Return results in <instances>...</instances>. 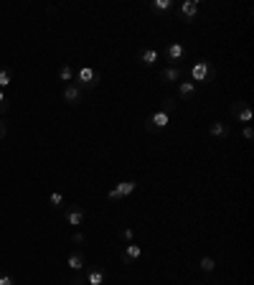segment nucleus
I'll use <instances>...</instances> for the list:
<instances>
[{
  "instance_id": "nucleus-1",
  "label": "nucleus",
  "mask_w": 254,
  "mask_h": 285,
  "mask_svg": "<svg viewBox=\"0 0 254 285\" xmlns=\"http://www.w3.org/2000/svg\"><path fill=\"white\" fill-rule=\"evenodd\" d=\"M213 67H211V61L208 59H198L193 67H191V82L193 84H208L211 79H213Z\"/></svg>"
},
{
  "instance_id": "nucleus-2",
  "label": "nucleus",
  "mask_w": 254,
  "mask_h": 285,
  "mask_svg": "<svg viewBox=\"0 0 254 285\" xmlns=\"http://www.w3.org/2000/svg\"><path fill=\"white\" fill-rule=\"evenodd\" d=\"M99 72L94 69V67H82L77 74H74V84L79 87V89H94L97 84H99Z\"/></svg>"
},
{
  "instance_id": "nucleus-3",
  "label": "nucleus",
  "mask_w": 254,
  "mask_h": 285,
  "mask_svg": "<svg viewBox=\"0 0 254 285\" xmlns=\"http://www.w3.org/2000/svg\"><path fill=\"white\" fill-rule=\"evenodd\" d=\"M183 59H186V46L180 41H173V44L165 46V61H168V67H178V61H183Z\"/></svg>"
},
{
  "instance_id": "nucleus-4",
  "label": "nucleus",
  "mask_w": 254,
  "mask_h": 285,
  "mask_svg": "<svg viewBox=\"0 0 254 285\" xmlns=\"http://www.w3.org/2000/svg\"><path fill=\"white\" fill-rule=\"evenodd\" d=\"M137 188V181H132V178H127V181H120L110 194H107V199L110 201H117V199H125V196H130L132 191Z\"/></svg>"
},
{
  "instance_id": "nucleus-5",
  "label": "nucleus",
  "mask_w": 254,
  "mask_h": 285,
  "mask_svg": "<svg viewBox=\"0 0 254 285\" xmlns=\"http://www.w3.org/2000/svg\"><path fill=\"white\" fill-rule=\"evenodd\" d=\"M168 122H170V115H168V112H163V110H158L155 115H150V117H148V130H150V133L163 130V128H168Z\"/></svg>"
},
{
  "instance_id": "nucleus-6",
  "label": "nucleus",
  "mask_w": 254,
  "mask_h": 285,
  "mask_svg": "<svg viewBox=\"0 0 254 285\" xmlns=\"http://www.w3.org/2000/svg\"><path fill=\"white\" fill-rule=\"evenodd\" d=\"M198 8H201L198 0H183V3H180V16H183V21L191 23V21L198 16Z\"/></svg>"
},
{
  "instance_id": "nucleus-7",
  "label": "nucleus",
  "mask_w": 254,
  "mask_h": 285,
  "mask_svg": "<svg viewBox=\"0 0 254 285\" xmlns=\"http://www.w3.org/2000/svg\"><path fill=\"white\" fill-rule=\"evenodd\" d=\"M231 112H234V117H236L239 122H251V117H254L246 102H234V107H231Z\"/></svg>"
},
{
  "instance_id": "nucleus-8",
  "label": "nucleus",
  "mask_w": 254,
  "mask_h": 285,
  "mask_svg": "<svg viewBox=\"0 0 254 285\" xmlns=\"http://www.w3.org/2000/svg\"><path fill=\"white\" fill-rule=\"evenodd\" d=\"M64 102H66V105H79V102H82V89H79L74 82L64 87Z\"/></svg>"
},
{
  "instance_id": "nucleus-9",
  "label": "nucleus",
  "mask_w": 254,
  "mask_h": 285,
  "mask_svg": "<svg viewBox=\"0 0 254 285\" xmlns=\"http://www.w3.org/2000/svg\"><path fill=\"white\" fill-rule=\"evenodd\" d=\"M64 216H66V224H71V227H77V229L84 224V211H82L79 206H69Z\"/></svg>"
},
{
  "instance_id": "nucleus-10",
  "label": "nucleus",
  "mask_w": 254,
  "mask_h": 285,
  "mask_svg": "<svg viewBox=\"0 0 254 285\" xmlns=\"http://www.w3.org/2000/svg\"><path fill=\"white\" fill-rule=\"evenodd\" d=\"M180 67H165L163 69V74H160V79H163V84H178L180 82Z\"/></svg>"
},
{
  "instance_id": "nucleus-11",
  "label": "nucleus",
  "mask_w": 254,
  "mask_h": 285,
  "mask_svg": "<svg viewBox=\"0 0 254 285\" xmlns=\"http://www.w3.org/2000/svg\"><path fill=\"white\" fill-rule=\"evenodd\" d=\"M140 257H142V247L135 244V242H127L125 252H122V262H132V260H140Z\"/></svg>"
},
{
  "instance_id": "nucleus-12",
  "label": "nucleus",
  "mask_w": 254,
  "mask_h": 285,
  "mask_svg": "<svg viewBox=\"0 0 254 285\" xmlns=\"http://www.w3.org/2000/svg\"><path fill=\"white\" fill-rule=\"evenodd\" d=\"M104 270L102 267H94V270H89L87 272V285H104Z\"/></svg>"
},
{
  "instance_id": "nucleus-13",
  "label": "nucleus",
  "mask_w": 254,
  "mask_h": 285,
  "mask_svg": "<svg viewBox=\"0 0 254 285\" xmlns=\"http://www.w3.org/2000/svg\"><path fill=\"white\" fill-rule=\"evenodd\" d=\"M196 94V84L193 82H178V97L180 100H191Z\"/></svg>"
},
{
  "instance_id": "nucleus-14",
  "label": "nucleus",
  "mask_w": 254,
  "mask_h": 285,
  "mask_svg": "<svg viewBox=\"0 0 254 285\" xmlns=\"http://www.w3.org/2000/svg\"><path fill=\"white\" fill-rule=\"evenodd\" d=\"M66 267L74 270V272H79V270L84 267V255H82V252H71L69 260H66Z\"/></svg>"
},
{
  "instance_id": "nucleus-15",
  "label": "nucleus",
  "mask_w": 254,
  "mask_h": 285,
  "mask_svg": "<svg viewBox=\"0 0 254 285\" xmlns=\"http://www.w3.org/2000/svg\"><path fill=\"white\" fill-rule=\"evenodd\" d=\"M142 67H153V64H158V51L155 49H145L142 54H140V59H137Z\"/></svg>"
},
{
  "instance_id": "nucleus-16",
  "label": "nucleus",
  "mask_w": 254,
  "mask_h": 285,
  "mask_svg": "<svg viewBox=\"0 0 254 285\" xmlns=\"http://www.w3.org/2000/svg\"><path fill=\"white\" fill-rule=\"evenodd\" d=\"M150 11L153 13H168V11H173V0H153Z\"/></svg>"
},
{
  "instance_id": "nucleus-17",
  "label": "nucleus",
  "mask_w": 254,
  "mask_h": 285,
  "mask_svg": "<svg viewBox=\"0 0 254 285\" xmlns=\"http://www.w3.org/2000/svg\"><path fill=\"white\" fill-rule=\"evenodd\" d=\"M74 74H77V72H74L71 64H61V69H59V79H61V82L71 84V82H74Z\"/></svg>"
},
{
  "instance_id": "nucleus-18",
  "label": "nucleus",
  "mask_w": 254,
  "mask_h": 285,
  "mask_svg": "<svg viewBox=\"0 0 254 285\" xmlns=\"http://www.w3.org/2000/svg\"><path fill=\"white\" fill-rule=\"evenodd\" d=\"M208 133H211L213 138H226V135H229V128H226V122H213V125L208 128Z\"/></svg>"
},
{
  "instance_id": "nucleus-19",
  "label": "nucleus",
  "mask_w": 254,
  "mask_h": 285,
  "mask_svg": "<svg viewBox=\"0 0 254 285\" xmlns=\"http://www.w3.org/2000/svg\"><path fill=\"white\" fill-rule=\"evenodd\" d=\"M198 267H201L203 272H213V270H216V260L206 255V257H201V260H198Z\"/></svg>"
},
{
  "instance_id": "nucleus-20",
  "label": "nucleus",
  "mask_w": 254,
  "mask_h": 285,
  "mask_svg": "<svg viewBox=\"0 0 254 285\" xmlns=\"http://www.w3.org/2000/svg\"><path fill=\"white\" fill-rule=\"evenodd\" d=\"M13 84V72L11 69H0V89H6Z\"/></svg>"
},
{
  "instance_id": "nucleus-21",
  "label": "nucleus",
  "mask_w": 254,
  "mask_h": 285,
  "mask_svg": "<svg viewBox=\"0 0 254 285\" xmlns=\"http://www.w3.org/2000/svg\"><path fill=\"white\" fill-rule=\"evenodd\" d=\"M49 204H51L54 209H61V206H64V194H59V191H54V194L49 196Z\"/></svg>"
},
{
  "instance_id": "nucleus-22",
  "label": "nucleus",
  "mask_w": 254,
  "mask_h": 285,
  "mask_svg": "<svg viewBox=\"0 0 254 285\" xmlns=\"http://www.w3.org/2000/svg\"><path fill=\"white\" fill-rule=\"evenodd\" d=\"M175 105H178V102H175V97H168V100H165V102H163V107H160V110H163V112H168V115H170V110H175Z\"/></svg>"
},
{
  "instance_id": "nucleus-23",
  "label": "nucleus",
  "mask_w": 254,
  "mask_h": 285,
  "mask_svg": "<svg viewBox=\"0 0 254 285\" xmlns=\"http://www.w3.org/2000/svg\"><path fill=\"white\" fill-rule=\"evenodd\" d=\"M6 110H8V94H6V89H0V115Z\"/></svg>"
},
{
  "instance_id": "nucleus-24",
  "label": "nucleus",
  "mask_w": 254,
  "mask_h": 285,
  "mask_svg": "<svg viewBox=\"0 0 254 285\" xmlns=\"http://www.w3.org/2000/svg\"><path fill=\"white\" fill-rule=\"evenodd\" d=\"M0 285H16V277L8 275V272H3V275H0Z\"/></svg>"
},
{
  "instance_id": "nucleus-25",
  "label": "nucleus",
  "mask_w": 254,
  "mask_h": 285,
  "mask_svg": "<svg viewBox=\"0 0 254 285\" xmlns=\"http://www.w3.org/2000/svg\"><path fill=\"white\" fill-rule=\"evenodd\" d=\"M122 239H125V242H132V239H135V232H132L130 227H125V229H122Z\"/></svg>"
},
{
  "instance_id": "nucleus-26",
  "label": "nucleus",
  "mask_w": 254,
  "mask_h": 285,
  "mask_svg": "<svg viewBox=\"0 0 254 285\" xmlns=\"http://www.w3.org/2000/svg\"><path fill=\"white\" fill-rule=\"evenodd\" d=\"M71 242H74V244H82V242H84V234H82V232L77 229V232L71 234Z\"/></svg>"
},
{
  "instance_id": "nucleus-27",
  "label": "nucleus",
  "mask_w": 254,
  "mask_h": 285,
  "mask_svg": "<svg viewBox=\"0 0 254 285\" xmlns=\"http://www.w3.org/2000/svg\"><path fill=\"white\" fill-rule=\"evenodd\" d=\"M241 135H244V140H251V138H254V130H251V128H249V125H246V128H244V133H241Z\"/></svg>"
},
{
  "instance_id": "nucleus-28",
  "label": "nucleus",
  "mask_w": 254,
  "mask_h": 285,
  "mask_svg": "<svg viewBox=\"0 0 254 285\" xmlns=\"http://www.w3.org/2000/svg\"><path fill=\"white\" fill-rule=\"evenodd\" d=\"M6 135H8V125H6L3 120H0V140H3Z\"/></svg>"
}]
</instances>
